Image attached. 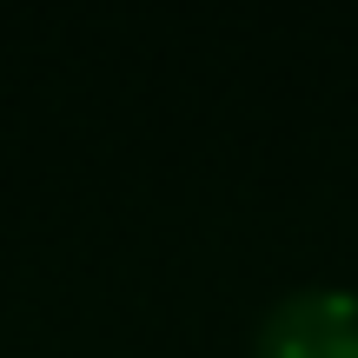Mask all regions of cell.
<instances>
[{
    "label": "cell",
    "mask_w": 358,
    "mask_h": 358,
    "mask_svg": "<svg viewBox=\"0 0 358 358\" xmlns=\"http://www.w3.org/2000/svg\"><path fill=\"white\" fill-rule=\"evenodd\" d=\"M252 358H358V299L338 285L285 292L259 319Z\"/></svg>",
    "instance_id": "6da1fadb"
}]
</instances>
